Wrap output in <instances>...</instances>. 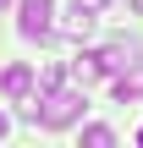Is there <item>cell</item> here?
Wrapping results in <instances>:
<instances>
[{
  "mask_svg": "<svg viewBox=\"0 0 143 148\" xmlns=\"http://www.w3.org/2000/svg\"><path fill=\"white\" fill-rule=\"evenodd\" d=\"M6 5H11V0H0V11H6Z\"/></svg>",
  "mask_w": 143,
  "mask_h": 148,
  "instance_id": "12",
  "label": "cell"
},
{
  "mask_svg": "<svg viewBox=\"0 0 143 148\" xmlns=\"http://www.w3.org/2000/svg\"><path fill=\"white\" fill-rule=\"evenodd\" d=\"M61 82H66V71H61V66H44V71H39V93H55Z\"/></svg>",
  "mask_w": 143,
  "mask_h": 148,
  "instance_id": "9",
  "label": "cell"
},
{
  "mask_svg": "<svg viewBox=\"0 0 143 148\" xmlns=\"http://www.w3.org/2000/svg\"><path fill=\"white\" fill-rule=\"evenodd\" d=\"M22 121H33V126H44V132H66V126H77V121H83V93H77V88L39 93V99H28V104H22Z\"/></svg>",
  "mask_w": 143,
  "mask_h": 148,
  "instance_id": "1",
  "label": "cell"
},
{
  "mask_svg": "<svg viewBox=\"0 0 143 148\" xmlns=\"http://www.w3.org/2000/svg\"><path fill=\"white\" fill-rule=\"evenodd\" d=\"M94 22H99V16H88V11H66V22H61V33H66L72 44H83V38L94 33Z\"/></svg>",
  "mask_w": 143,
  "mask_h": 148,
  "instance_id": "6",
  "label": "cell"
},
{
  "mask_svg": "<svg viewBox=\"0 0 143 148\" xmlns=\"http://www.w3.org/2000/svg\"><path fill=\"white\" fill-rule=\"evenodd\" d=\"M55 0H22V22H17V33L28 38V44H44L50 33H55Z\"/></svg>",
  "mask_w": 143,
  "mask_h": 148,
  "instance_id": "2",
  "label": "cell"
},
{
  "mask_svg": "<svg viewBox=\"0 0 143 148\" xmlns=\"http://www.w3.org/2000/svg\"><path fill=\"white\" fill-rule=\"evenodd\" d=\"M99 55V71L105 77H116V71H127L132 60H138V38H110L105 49H94Z\"/></svg>",
  "mask_w": 143,
  "mask_h": 148,
  "instance_id": "3",
  "label": "cell"
},
{
  "mask_svg": "<svg viewBox=\"0 0 143 148\" xmlns=\"http://www.w3.org/2000/svg\"><path fill=\"white\" fill-rule=\"evenodd\" d=\"M99 5H105V0H72V11H88V16H94Z\"/></svg>",
  "mask_w": 143,
  "mask_h": 148,
  "instance_id": "10",
  "label": "cell"
},
{
  "mask_svg": "<svg viewBox=\"0 0 143 148\" xmlns=\"http://www.w3.org/2000/svg\"><path fill=\"white\" fill-rule=\"evenodd\" d=\"M143 93V60H132L127 71H116V99L127 104V99H138Z\"/></svg>",
  "mask_w": 143,
  "mask_h": 148,
  "instance_id": "5",
  "label": "cell"
},
{
  "mask_svg": "<svg viewBox=\"0 0 143 148\" xmlns=\"http://www.w3.org/2000/svg\"><path fill=\"white\" fill-rule=\"evenodd\" d=\"M132 5H138V11H143V0H132Z\"/></svg>",
  "mask_w": 143,
  "mask_h": 148,
  "instance_id": "13",
  "label": "cell"
},
{
  "mask_svg": "<svg viewBox=\"0 0 143 148\" xmlns=\"http://www.w3.org/2000/svg\"><path fill=\"white\" fill-rule=\"evenodd\" d=\"M6 132H11V121H6V110H0V137H6Z\"/></svg>",
  "mask_w": 143,
  "mask_h": 148,
  "instance_id": "11",
  "label": "cell"
},
{
  "mask_svg": "<svg viewBox=\"0 0 143 148\" xmlns=\"http://www.w3.org/2000/svg\"><path fill=\"white\" fill-rule=\"evenodd\" d=\"M83 148H116V132L105 121H94V126H83Z\"/></svg>",
  "mask_w": 143,
  "mask_h": 148,
  "instance_id": "8",
  "label": "cell"
},
{
  "mask_svg": "<svg viewBox=\"0 0 143 148\" xmlns=\"http://www.w3.org/2000/svg\"><path fill=\"white\" fill-rule=\"evenodd\" d=\"M0 93H6V99H28V93H33V71H28L22 60L6 66V71H0Z\"/></svg>",
  "mask_w": 143,
  "mask_h": 148,
  "instance_id": "4",
  "label": "cell"
},
{
  "mask_svg": "<svg viewBox=\"0 0 143 148\" xmlns=\"http://www.w3.org/2000/svg\"><path fill=\"white\" fill-rule=\"evenodd\" d=\"M72 77H77L83 88H88V82H99V77H105V71H99V55H94V49H83V55H72Z\"/></svg>",
  "mask_w": 143,
  "mask_h": 148,
  "instance_id": "7",
  "label": "cell"
},
{
  "mask_svg": "<svg viewBox=\"0 0 143 148\" xmlns=\"http://www.w3.org/2000/svg\"><path fill=\"white\" fill-rule=\"evenodd\" d=\"M138 148H143V132H138Z\"/></svg>",
  "mask_w": 143,
  "mask_h": 148,
  "instance_id": "14",
  "label": "cell"
}]
</instances>
